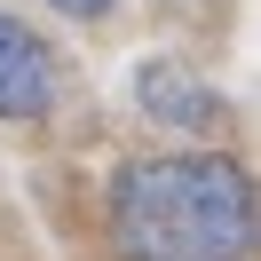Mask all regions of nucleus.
<instances>
[{
  "label": "nucleus",
  "instance_id": "obj_1",
  "mask_svg": "<svg viewBox=\"0 0 261 261\" xmlns=\"http://www.w3.org/2000/svg\"><path fill=\"white\" fill-rule=\"evenodd\" d=\"M111 238L127 261H245L253 253V182L222 150L135 159L111 182Z\"/></svg>",
  "mask_w": 261,
  "mask_h": 261
},
{
  "label": "nucleus",
  "instance_id": "obj_2",
  "mask_svg": "<svg viewBox=\"0 0 261 261\" xmlns=\"http://www.w3.org/2000/svg\"><path fill=\"white\" fill-rule=\"evenodd\" d=\"M48 103H56V56L16 16H0V119H40Z\"/></svg>",
  "mask_w": 261,
  "mask_h": 261
},
{
  "label": "nucleus",
  "instance_id": "obj_3",
  "mask_svg": "<svg viewBox=\"0 0 261 261\" xmlns=\"http://www.w3.org/2000/svg\"><path fill=\"white\" fill-rule=\"evenodd\" d=\"M190 71H174V64H143V111L150 119H182V127H206V119H214V95H190Z\"/></svg>",
  "mask_w": 261,
  "mask_h": 261
},
{
  "label": "nucleus",
  "instance_id": "obj_4",
  "mask_svg": "<svg viewBox=\"0 0 261 261\" xmlns=\"http://www.w3.org/2000/svg\"><path fill=\"white\" fill-rule=\"evenodd\" d=\"M56 8H64V16H103L111 0H56Z\"/></svg>",
  "mask_w": 261,
  "mask_h": 261
}]
</instances>
